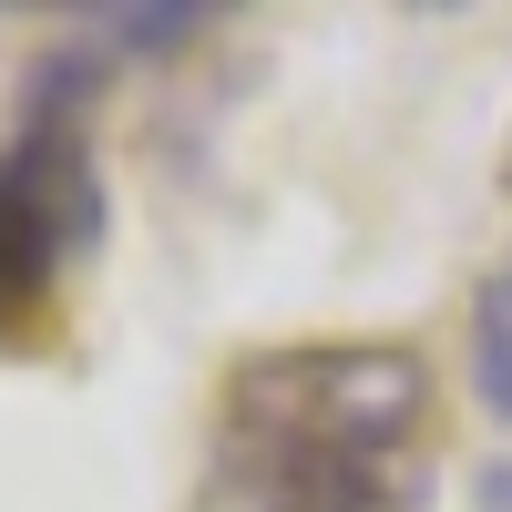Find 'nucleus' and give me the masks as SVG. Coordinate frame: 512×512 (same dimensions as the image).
<instances>
[{
    "label": "nucleus",
    "mask_w": 512,
    "mask_h": 512,
    "mask_svg": "<svg viewBox=\"0 0 512 512\" xmlns=\"http://www.w3.org/2000/svg\"><path fill=\"white\" fill-rule=\"evenodd\" d=\"M472 390L492 420H512V256L472 287Z\"/></svg>",
    "instance_id": "obj_3"
},
{
    "label": "nucleus",
    "mask_w": 512,
    "mask_h": 512,
    "mask_svg": "<svg viewBox=\"0 0 512 512\" xmlns=\"http://www.w3.org/2000/svg\"><path fill=\"white\" fill-rule=\"evenodd\" d=\"M431 369L400 338H287L236 359L185 512H420Z\"/></svg>",
    "instance_id": "obj_1"
},
{
    "label": "nucleus",
    "mask_w": 512,
    "mask_h": 512,
    "mask_svg": "<svg viewBox=\"0 0 512 512\" xmlns=\"http://www.w3.org/2000/svg\"><path fill=\"white\" fill-rule=\"evenodd\" d=\"M103 144L82 52H41L21 103L0 113V359H41L103 256Z\"/></svg>",
    "instance_id": "obj_2"
},
{
    "label": "nucleus",
    "mask_w": 512,
    "mask_h": 512,
    "mask_svg": "<svg viewBox=\"0 0 512 512\" xmlns=\"http://www.w3.org/2000/svg\"><path fill=\"white\" fill-rule=\"evenodd\" d=\"M502 185H512V144H502Z\"/></svg>",
    "instance_id": "obj_4"
}]
</instances>
